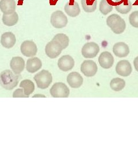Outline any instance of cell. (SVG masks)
<instances>
[{
  "label": "cell",
  "mask_w": 138,
  "mask_h": 155,
  "mask_svg": "<svg viewBox=\"0 0 138 155\" xmlns=\"http://www.w3.org/2000/svg\"><path fill=\"white\" fill-rule=\"evenodd\" d=\"M20 74H13L11 70H6L0 74V84L8 90L14 89L21 79Z\"/></svg>",
  "instance_id": "6da1fadb"
},
{
  "label": "cell",
  "mask_w": 138,
  "mask_h": 155,
  "mask_svg": "<svg viewBox=\"0 0 138 155\" xmlns=\"http://www.w3.org/2000/svg\"><path fill=\"white\" fill-rule=\"evenodd\" d=\"M34 80L39 89H45L49 87L52 82V77L49 71L43 70L35 75Z\"/></svg>",
  "instance_id": "7a4b0ae2"
},
{
  "label": "cell",
  "mask_w": 138,
  "mask_h": 155,
  "mask_svg": "<svg viewBox=\"0 0 138 155\" xmlns=\"http://www.w3.org/2000/svg\"><path fill=\"white\" fill-rule=\"evenodd\" d=\"M50 22L54 28L60 29L66 26L68 23V19L63 12L56 11L51 15Z\"/></svg>",
  "instance_id": "3957f363"
},
{
  "label": "cell",
  "mask_w": 138,
  "mask_h": 155,
  "mask_svg": "<svg viewBox=\"0 0 138 155\" xmlns=\"http://www.w3.org/2000/svg\"><path fill=\"white\" fill-rule=\"evenodd\" d=\"M50 94L54 98H67L70 94V90L65 83L57 82L50 89Z\"/></svg>",
  "instance_id": "277c9868"
},
{
  "label": "cell",
  "mask_w": 138,
  "mask_h": 155,
  "mask_svg": "<svg viewBox=\"0 0 138 155\" xmlns=\"http://www.w3.org/2000/svg\"><path fill=\"white\" fill-rule=\"evenodd\" d=\"M63 50L62 46L59 42L52 40L46 45L45 52L46 55L51 59H55L60 55Z\"/></svg>",
  "instance_id": "5b68a950"
},
{
  "label": "cell",
  "mask_w": 138,
  "mask_h": 155,
  "mask_svg": "<svg viewBox=\"0 0 138 155\" xmlns=\"http://www.w3.org/2000/svg\"><path fill=\"white\" fill-rule=\"evenodd\" d=\"M99 51V45L94 42H89L83 46L81 50L82 55L85 58H95Z\"/></svg>",
  "instance_id": "8992f818"
},
{
  "label": "cell",
  "mask_w": 138,
  "mask_h": 155,
  "mask_svg": "<svg viewBox=\"0 0 138 155\" xmlns=\"http://www.w3.org/2000/svg\"><path fill=\"white\" fill-rule=\"evenodd\" d=\"M98 70L97 64L93 61L86 60L81 66V71L83 75L87 77L94 76Z\"/></svg>",
  "instance_id": "52a82bcc"
},
{
  "label": "cell",
  "mask_w": 138,
  "mask_h": 155,
  "mask_svg": "<svg viewBox=\"0 0 138 155\" xmlns=\"http://www.w3.org/2000/svg\"><path fill=\"white\" fill-rule=\"evenodd\" d=\"M21 52L23 55L26 57H32L35 56L38 52V48L33 41L26 40L21 45Z\"/></svg>",
  "instance_id": "ba28073f"
},
{
  "label": "cell",
  "mask_w": 138,
  "mask_h": 155,
  "mask_svg": "<svg viewBox=\"0 0 138 155\" xmlns=\"http://www.w3.org/2000/svg\"><path fill=\"white\" fill-rule=\"evenodd\" d=\"M133 68L131 63L127 60H122L117 63L116 66V72L122 77H128L132 72Z\"/></svg>",
  "instance_id": "9c48e42d"
},
{
  "label": "cell",
  "mask_w": 138,
  "mask_h": 155,
  "mask_svg": "<svg viewBox=\"0 0 138 155\" xmlns=\"http://www.w3.org/2000/svg\"><path fill=\"white\" fill-rule=\"evenodd\" d=\"M75 61L71 56L66 55L62 56L58 61V66L63 71L71 70L74 66Z\"/></svg>",
  "instance_id": "30bf717a"
},
{
  "label": "cell",
  "mask_w": 138,
  "mask_h": 155,
  "mask_svg": "<svg viewBox=\"0 0 138 155\" xmlns=\"http://www.w3.org/2000/svg\"><path fill=\"white\" fill-rule=\"evenodd\" d=\"M99 65L104 69H109L114 63V58L109 52H102L99 58Z\"/></svg>",
  "instance_id": "8fae6325"
},
{
  "label": "cell",
  "mask_w": 138,
  "mask_h": 155,
  "mask_svg": "<svg viewBox=\"0 0 138 155\" xmlns=\"http://www.w3.org/2000/svg\"><path fill=\"white\" fill-rule=\"evenodd\" d=\"M67 81L71 87L77 89L82 86L83 79L78 72H72L68 75Z\"/></svg>",
  "instance_id": "7c38bea8"
},
{
  "label": "cell",
  "mask_w": 138,
  "mask_h": 155,
  "mask_svg": "<svg viewBox=\"0 0 138 155\" xmlns=\"http://www.w3.org/2000/svg\"><path fill=\"white\" fill-rule=\"evenodd\" d=\"M16 43L15 35L11 32L3 33L1 37V44L6 48H12Z\"/></svg>",
  "instance_id": "4fadbf2b"
},
{
  "label": "cell",
  "mask_w": 138,
  "mask_h": 155,
  "mask_svg": "<svg viewBox=\"0 0 138 155\" xmlns=\"http://www.w3.org/2000/svg\"><path fill=\"white\" fill-rule=\"evenodd\" d=\"M16 8L15 0H1L0 10L5 15H11L13 13Z\"/></svg>",
  "instance_id": "5bb4252c"
},
{
  "label": "cell",
  "mask_w": 138,
  "mask_h": 155,
  "mask_svg": "<svg viewBox=\"0 0 138 155\" xmlns=\"http://www.w3.org/2000/svg\"><path fill=\"white\" fill-rule=\"evenodd\" d=\"M113 52L117 57L124 58L129 55L130 48L125 43L118 42L113 45Z\"/></svg>",
  "instance_id": "9a60e30c"
},
{
  "label": "cell",
  "mask_w": 138,
  "mask_h": 155,
  "mask_svg": "<svg viewBox=\"0 0 138 155\" xmlns=\"http://www.w3.org/2000/svg\"><path fill=\"white\" fill-rule=\"evenodd\" d=\"M10 67L16 74H20L24 69L25 61L22 57H13L10 62Z\"/></svg>",
  "instance_id": "2e32d148"
},
{
  "label": "cell",
  "mask_w": 138,
  "mask_h": 155,
  "mask_svg": "<svg viewBox=\"0 0 138 155\" xmlns=\"http://www.w3.org/2000/svg\"><path fill=\"white\" fill-rule=\"evenodd\" d=\"M42 67V63L38 58L35 57L28 60L26 64V69L28 72L34 73L38 71Z\"/></svg>",
  "instance_id": "e0dca14e"
},
{
  "label": "cell",
  "mask_w": 138,
  "mask_h": 155,
  "mask_svg": "<svg viewBox=\"0 0 138 155\" xmlns=\"http://www.w3.org/2000/svg\"><path fill=\"white\" fill-rule=\"evenodd\" d=\"M64 10L68 16L72 17L78 16L81 12L80 7L77 2H74L72 4L67 2L65 6Z\"/></svg>",
  "instance_id": "ac0fdd59"
},
{
  "label": "cell",
  "mask_w": 138,
  "mask_h": 155,
  "mask_svg": "<svg viewBox=\"0 0 138 155\" xmlns=\"http://www.w3.org/2000/svg\"><path fill=\"white\" fill-rule=\"evenodd\" d=\"M2 22L8 27H12L16 24L19 21V15L17 12H15L11 15H5L2 16Z\"/></svg>",
  "instance_id": "d6986e66"
},
{
  "label": "cell",
  "mask_w": 138,
  "mask_h": 155,
  "mask_svg": "<svg viewBox=\"0 0 138 155\" xmlns=\"http://www.w3.org/2000/svg\"><path fill=\"white\" fill-rule=\"evenodd\" d=\"M83 10L86 13H92L96 11L97 0H81Z\"/></svg>",
  "instance_id": "ffe728a7"
},
{
  "label": "cell",
  "mask_w": 138,
  "mask_h": 155,
  "mask_svg": "<svg viewBox=\"0 0 138 155\" xmlns=\"http://www.w3.org/2000/svg\"><path fill=\"white\" fill-rule=\"evenodd\" d=\"M20 87L24 89V94L29 96L35 90V84L29 79L23 80L20 84Z\"/></svg>",
  "instance_id": "44dd1931"
},
{
  "label": "cell",
  "mask_w": 138,
  "mask_h": 155,
  "mask_svg": "<svg viewBox=\"0 0 138 155\" xmlns=\"http://www.w3.org/2000/svg\"><path fill=\"white\" fill-rule=\"evenodd\" d=\"M125 86H126V82L122 78H113L110 81V88L115 91H121L124 88Z\"/></svg>",
  "instance_id": "7402d4cb"
},
{
  "label": "cell",
  "mask_w": 138,
  "mask_h": 155,
  "mask_svg": "<svg viewBox=\"0 0 138 155\" xmlns=\"http://www.w3.org/2000/svg\"><path fill=\"white\" fill-rule=\"evenodd\" d=\"M52 40L59 42L62 46L63 50L66 49L69 45V38L64 33H58L56 35Z\"/></svg>",
  "instance_id": "603a6c76"
},
{
  "label": "cell",
  "mask_w": 138,
  "mask_h": 155,
  "mask_svg": "<svg viewBox=\"0 0 138 155\" xmlns=\"http://www.w3.org/2000/svg\"><path fill=\"white\" fill-rule=\"evenodd\" d=\"M126 28V23L123 18H121L118 22H116L114 26L110 29L115 34H121L124 32Z\"/></svg>",
  "instance_id": "cb8c5ba5"
},
{
  "label": "cell",
  "mask_w": 138,
  "mask_h": 155,
  "mask_svg": "<svg viewBox=\"0 0 138 155\" xmlns=\"http://www.w3.org/2000/svg\"><path fill=\"white\" fill-rule=\"evenodd\" d=\"M99 12L103 15H106L113 10V6L108 4L106 0H101L99 6Z\"/></svg>",
  "instance_id": "d4e9b609"
},
{
  "label": "cell",
  "mask_w": 138,
  "mask_h": 155,
  "mask_svg": "<svg viewBox=\"0 0 138 155\" xmlns=\"http://www.w3.org/2000/svg\"><path fill=\"white\" fill-rule=\"evenodd\" d=\"M116 11L118 12L122 15H126L131 11L132 9V3L131 2L128 0L127 4H122L120 5H117L115 6Z\"/></svg>",
  "instance_id": "484cf974"
},
{
  "label": "cell",
  "mask_w": 138,
  "mask_h": 155,
  "mask_svg": "<svg viewBox=\"0 0 138 155\" xmlns=\"http://www.w3.org/2000/svg\"><path fill=\"white\" fill-rule=\"evenodd\" d=\"M122 17L120 16L119 15L117 14H112L109 16L106 19V24L110 28H112L116 22H118Z\"/></svg>",
  "instance_id": "4316f807"
},
{
  "label": "cell",
  "mask_w": 138,
  "mask_h": 155,
  "mask_svg": "<svg viewBox=\"0 0 138 155\" xmlns=\"http://www.w3.org/2000/svg\"><path fill=\"white\" fill-rule=\"evenodd\" d=\"M130 24L134 28H138V11L133 12L129 17Z\"/></svg>",
  "instance_id": "83f0119b"
},
{
  "label": "cell",
  "mask_w": 138,
  "mask_h": 155,
  "mask_svg": "<svg viewBox=\"0 0 138 155\" xmlns=\"http://www.w3.org/2000/svg\"><path fill=\"white\" fill-rule=\"evenodd\" d=\"M13 97L14 98H17V97H22V98H28L29 96L24 94V92L23 90L22 89H18L16 90L13 94Z\"/></svg>",
  "instance_id": "f1b7e54d"
},
{
  "label": "cell",
  "mask_w": 138,
  "mask_h": 155,
  "mask_svg": "<svg viewBox=\"0 0 138 155\" xmlns=\"http://www.w3.org/2000/svg\"><path fill=\"white\" fill-rule=\"evenodd\" d=\"M133 65L135 70L138 72V56L135 58L133 61Z\"/></svg>",
  "instance_id": "f546056e"
},
{
  "label": "cell",
  "mask_w": 138,
  "mask_h": 155,
  "mask_svg": "<svg viewBox=\"0 0 138 155\" xmlns=\"http://www.w3.org/2000/svg\"><path fill=\"white\" fill-rule=\"evenodd\" d=\"M33 98L35 97H45L44 96V95H42V94H36L35 95H33Z\"/></svg>",
  "instance_id": "4dcf8cb0"
}]
</instances>
